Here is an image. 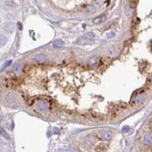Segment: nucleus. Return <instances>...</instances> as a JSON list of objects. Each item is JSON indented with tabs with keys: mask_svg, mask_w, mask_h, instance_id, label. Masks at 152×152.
<instances>
[{
	"mask_svg": "<svg viewBox=\"0 0 152 152\" xmlns=\"http://www.w3.org/2000/svg\"><path fill=\"white\" fill-rule=\"evenodd\" d=\"M100 138L104 140H110L113 138V134L112 131H110L109 130H104L100 132Z\"/></svg>",
	"mask_w": 152,
	"mask_h": 152,
	"instance_id": "obj_1",
	"label": "nucleus"
},
{
	"mask_svg": "<svg viewBox=\"0 0 152 152\" xmlns=\"http://www.w3.org/2000/svg\"><path fill=\"white\" fill-rule=\"evenodd\" d=\"M15 24L13 22H8L4 26V30L8 33H12L15 30Z\"/></svg>",
	"mask_w": 152,
	"mask_h": 152,
	"instance_id": "obj_2",
	"label": "nucleus"
},
{
	"mask_svg": "<svg viewBox=\"0 0 152 152\" xmlns=\"http://www.w3.org/2000/svg\"><path fill=\"white\" fill-rule=\"evenodd\" d=\"M143 143L146 145H150L152 144V134H148L144 137Z\"/></svg>",
	"mask_w": 152,
	"mask_h": 152,
	"instance_id": "obj_3",
	"label": "nucleus"
},
{
	"mask_svg": "<svg viewBox=\"0 0 152 152\" xmlns=\"http://www.w3.org/2000/svg\"><path fill=\"white\" fill-rule=\"evenodd\" d=\"M106 19H107V17H106L105 15H100V16H98V17H97L95 19H94L93 22H94V24H100V23H102V22H105Z\"/></svg>",
	"mask_w": 152,
	"mask_h": 152,
	"instance_id": "obj_4",
	"label": "nucleus"
},
{
	"mask_svg": "<svg viewBox=\"0 0 152 152\" xmlns=\"http://www.w3.org/2000/svg\"><path fill=\"white\" fill-rule=\"evenodd\" d=\"M37 107L41 110V111H44L46 109V108L48 107V104L46 102V101H41V102L38 103L37 104Z\"/></svg>",
	"mask_w": 152,
	"mask_h": 152,
	"instance_id": "obj_5",
	"label": "nucleus"
},
{
	"mask_svg": "<svg viewBox=\"0 0 152 152\" xmlns=\"http://www.w3.org/2000/svg\"><path fill=\"white\" fill-rule=\"evenodd\" d=\"M78 43L80 45H88V44H91V43H93V40H90V38H86V39H84V40H79V42Z\"/></svg>",
	"mask_w": 152,
	"mask_h": 152,
	"instance_id": "obj_6",
	"label": "nucleus"
},
{
	"mask_svg": "<svg viewBox=\"0 0 152 152\" xmlns=\"http://www.w3.org/2000/svg\"><path fill=\"white\" fill-rule=\"evenodd\" d=\"M53 46H54V47H56V48H61V47H63L65 46V43L63 40H56L53 42Z\"/></svg>",
	"mask_w": 152,
	"mask_h": 152,
	"instance_id": "obj_7",
	"label": "nucleus"
},
{
	"mask_svg": "<svg viewBox=\"0 0 152 152\" xmlns=\"http://www.w3.org/2000/svg\"><path fill=\"white\" fill-rule=\"evenodd\" d=\"M35 60L37 61V62L38 63H43L45 62L46 60V57L43 55V54H39L37 56H36L35 57Z\"/></svg>",
	"mask_w": 152,
	"mask_h": 152,
	"instance_id": "obj_8",
	"label": "nucleus"
},
{
	"mask_svg": "<svg viewBox=\"0 0 152 152\" xmlns=\"http://www.w3.org/2000/svg\"><path fill=\"white\" fill-rule=\"evenodd\" d=\"M0 134H1L4 138H5L6 139H8V140L10 139V136H9V135L6 132L5 130L3 128H2L1 126H0Z\"/></svg>",
	"mask_w": 152,
	"mask_h": 152,
	"instance_id": "obj_9",
	"label": "nucleus"
},
{
	"mask_svg": "<svg viewBox=\"0 0 152 152\" xmlns=\"http://www.w3.org/2000/svg\"><path fill=\"white\" fill-rule=\"evenodd\" d=\"M6 42H7V38L3 35L0 36V48L3 46L6 43Z\"/></svg>",
	"mask_w": 152,
	"mask_h": 152,
	"instance_id": "obj_10",
	"label": "nucleus"
},
{
	"mask_svg": "<svg viewBox=\"0 0 152 152\" xmlns=\"http://www.w3.org/2000/svg\"><path fill=\"white\" fill-rule=\"evenodd\" d=\"M22 66H21V65H19V64H17V65H15V67H14V71H15V72L17 74V75H18V74H20V72H22Z\"/></svg>",
	"mask_w": 152,
	"mask_h": 152,
	"instance_id": "obj_11",
	"label": "nucleus"
},
{
	"mask_svg": "<svg viewBox=\"0 0 152 152\" xmlns=\"http://www.w3.org/2000/svg\"><path fill=\"white\" fill-rule=\"evenodd\" d=\"M144 97H142V96H138L135 99V100H134V102L135 103V104H141V103H142L143 101H144Z\"/></svg>",
	"mask_w": 152,
	"mask_h": 152,
	"instance_id": "obj_12",
	"label": "nucleus"
},
{
	"mask_svg": "<svg viewBox=\"0 0 152 152\" xmlns=\"http://www.w3.org/2000/svg\"><path fill=\"white\" fill-rule=\"evenodd\" d=\"M12 63V60H8V61H7V62H5L4 64H3V65L2 66V68H1V69H0V71H1V72H3V71Z\"/></svg>",
	"mask_w": 152,
	"mask_h": 152,
	"instance_id": "obj_13",
	"label": "nucleus"
},
{
	"mask_svg": "<svg viewBox=\"0 0 152 152\" xmlns=\"http://www.w3.org/2000/svg\"><path fill=\"white\" fill-rule=\"evenodd\" d=\"M116 36V33L114 31H110L107 34V39H113L114 37Z\"/></svg>",
	"mask_w": 152,
	"mask_h": 152,
	"instance_id": "obj_14",
	"label": "nucleus"
},
{
	"mask_svg": "<svg viewBox=\"0 0 152 152\" xmlns=\"http://www.w3.org/2000/svg\"><path fill=\"white\" fill-rule=\"evenodd\" d=\"M85 37H87V38H94V33H92V32H88V33H87V34H85Z\"/></svg>",
	"mask_w": 152,
	"mask_h": 152,
	"instance_id": "obj_15",
	"label": "nucleus"
},
{
	"mask_svg": "<svg viewBox=\"0 0 152 152\" xmlns=\"http://www.w3.org/2000/svg\"><path fill=\"white\" fill-rule=\"evenodd\" d=\"M129 131V127L128 126H125L123 128V131H124V132H128Z\"/></svg>",
	"mask_w": 152,
	"mask_h": 152,
	"instance_id": "obj_16",
	"label": "nucleus"
},
{
	"mask_svg": "<svg viewBox=\"0 0 152 152\" xmlns=\"http://www.w3.org/2000/svg\"><path fill=\"white\" fill-rule=\"evenodd\" d=\"M151 85H152V78H151Z\"/></svg>",
	"mask_w": 152,
	"mask_h": 152,
	"instance_id": "obj_17",
	"label": "nucleus"
},
{
	"mask_svg": "<svg viewBox=\"0 0 152 152\" xmlns=\"http://www.w3.org/2000/svg\"><path fill=\"white\" fill-rule=\"evenodd\" d=\"M0 23H1V19H0Z\"/></svg>",
	"mask_w": 152,
	"mask_h": 152,
	"instance_id": "obj_18",
	"label": "nucleus"
}]
</instances>
